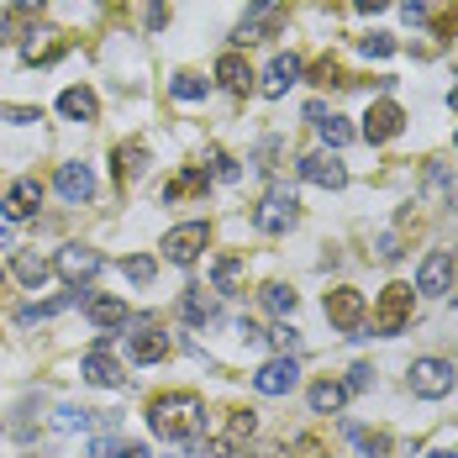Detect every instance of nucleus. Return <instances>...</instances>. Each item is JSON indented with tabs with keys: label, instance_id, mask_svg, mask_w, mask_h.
Returning a JSON list of instances; mask_svg holds the SVG:
<instances>
[{
	"label": "nucleus",
	"instance_id": "47",
	"mask_svg": "<svg viewBox=\"0 0 458 458\" xmlns=\"http://www.w3.org/2000/svg\"><path fill=\"white\" fill-rule=\"evenodd\" d=\"M427 458H458V454H448V448H437V454H427Z\"/></svg>",
	"mask_w": 458,
	"mask_h": 458
},
{
	"label": "nucleus",
	"instance_id": "4",
	"mask_svg": "<svg viewBox=\"0 0 458 458\" xmlns=\"http://www.w3.org/2000/svg\"><path fill=\"white\" fill-rule=\"evenodd\" d=\"M253 411H242V406H227V411L216 416V427H211V448L222 458H242V448H248V437H253Z\"/></svg>",
	"mask_w": 458,
	"mask_h": 458
},
{
	"label": "nucleus",
	"instance_id": "3",
	"mask_svg": "<svg viewBox=\"0 0 458 458\" xmlns=\"http://www.w3.org/2000/svg\"><path fill=\"white\" fill-rule=\"evenodd\" d=\"M295 216H301V200H295V190H290V184H275V190L259 200V211H253V227L269 232V237H279V232L295 227Z\"/></svg>",
	"mask_w": 458,
	"mask_h": 458
},
{
	"label": "nucleus",
	"instance_id": "17",
	"mask_svg": "<svg viewBox=\"0 0 458 458\" xmlns=\"http://www.w3.org/2000/svg\"><path fill=\"white\" fill-rule=\"evenodd\" d=\"M58 195L69 200V206H80V200H90L95 195V174H90V164H58Z\"/></svg>",
	"mask_w": 458,
	"mask_h": 458
},
{
	"label": "nucleus",
	"instance_id": "39",
	"mask_svg": "<svg viewBox=\"0 0 458 458\" xmlns=\"http://www.w3.org/2000/svg\"><path fill=\"white\" fill-rule=\"evenodd\" d=\"M211 174H216V180H237L242 169L232 164V158H227V153H222V148H211Z\"/></svg>",
	"mask_w": 458,
	"mask_h": 458
},
{
	"label": "nucleus",
	"instance_id": "13",
	"mask_svg": "<svg viewBox=\"0 0 458 458\" xmlns=\"http://www.w3.org/2000/svg\"><path fill=\"white\" fill-rule=\"evenodd\" d=\"M301 180H311L317 190H343L348 184V169L337 164V153H306L301 158Z\"/></svg>",
	"mask_w": 458,
	"mask_h": 458
},
{
	"label": "nucleus",
	"instance_id": "45",
	"mask_svg": "<svg viewBox=\"0 0 458 458\" xmlns=\"http://www.w3.org/2000/svg\"><path fill=\"white\" fill-rule=\"evenodd\" d=\"M11 5H16V11H43L47 0H11Z\"/></svg>",
	"mask_w": 458,
	"mask_h": 458
},
{
	"label": "nucleus",
	"instance_id": "11",
	"mask_svg": "<svg viewBox=\"0 0 458 458\" xmlns=\"http://www.w3.org/2000/svg\"><path fill=\"white\" fill-rule=\"evenodd\" d=\"M448 284H454V253L432 248V253L421 259V269H416V290H421V295H448Z\"/></svg>",
	"mask_w": 458,
	"mask_h": 458
},
{
	"label": "nucleus",
	"instance_id": "10",
	"mask_svg": "<svg viewBox=\"0 0 458 458\" xmlns=\"http://www.w3.org/2000/svg\"><path fill=\"white\" fill-rule=\"evenodd\" d=\"M127 353H132L138 364H158V359H169V332H164L153 317H142L138 332L127 337Z\"/></svg>",
	"mask_w": 458,
	"mask_h": 458
},
{
	"label": "nucleus",
	"instance_id": "14",
	"mask_svg": "<svg viewBox=\"0 0 458 458\" xmlns=\"http://www.w3.org/2000/svg\"><path fill=\"white\" fill-rule=\"evenodd\" d=\"M38 206H43L38 174H27V180H16L5 190V222H27V216H38Z\"/></svg>",
	"mask_w": 458,
	"mask_h": 458
},
{
	"label": "nucleus",
	"instance_id": "49",
	"mask_svg": "<svg viewBox=\"0 0 458 458\" xmlns=\"http://www.w3.org/2000/svg\"><path fill=\"white\" fill-rule=\"evenodd\" d=\"M0 279H5V269H0Z\"/></svg>",
	"mask_w": 458,
	"mask_h": 458
},
{
	"label": "nucleus",
	"instance_id": "28",
	"mask_svg": "<svg viewBox=\"0 0 458 458\" xmlns=\"http://www.w3.org/2000/svg\"><path fill=\"white\" fill-rule=\"evenodd\" d=\"M206 190V169H190V174H180L174 184H164V200H190V195H200Z\"/></svg>",
	"mask_w": 458,
	"mask_h": 458
},
{
	"label": "nucleus",
	"instance_id": "24",
	"mask_svg": "<svg viewBox=\"0 0 458 458\" xmlns=\"http://www.w3.org/2000/svg\"><path fill=\"white\" fill-rule=\"evenodd\" d=\"M216 80H222V85H227V90H248V85H253V69H248V58H242V53H222V58H216Z\"/></svg>",
	"mask_w": 458,
	"mask_h": 458
},
{
	"label": "nucleus",
	"instance_id": "2",
	"mask_svg": "<svg viewBox=\"0 0 458 458\" xmlns=\"http://www.w3.org/2000/svg\"><path fill=\"white\" fill-rule=\"evenodd\" d=\"M411 306H416V284H385L379 290V306H374V332L379 337H395L406 321H411Z\"/></svg>",
	"mask_w": 458,
	"mask_h": 458
},
{
	"label": "nucleus",
	"instance_id": "33",
	"mask_svg": "<svg viewBox=\"0 0 458 458\" xmlns=\"http://www.w3.org/2000/svg\"><path fill=\"white\" fill-rule=\"evenodd\" d=\"M454 32H458V0H448V5H443V11L432 16V43L443 47L448 38H454Z\"/></svg>",
	"mask_w": 458,
	"mask_h": 458
},
{
	"label": "nucleus",
	"instance_id": "22",
	"mask_svg": "<svg viewBox=\"0 0 458 458\" xmlns=\"http://www.w3.org/2000/svg\"><path fill=\"white\" fill-rule=\"evenodd\" d=\"M148 169V148L142 142H122L116 153H111V174H116V184H132Z\"/></svg>",
	"mask_w": 458,
	"mask_h": 458
},
{
	"label": "nucleus",
	"instance_id": "8",
	"mask_svg": "<svg viewBox=\"0 0 458 458\" xmlns=\"http://www.w3.org/2000/svg\"><path fill=\"white\" fill-rule=\"evenodd\" d=\"M206 242H211V227H206V222H184V227H174L164 237V259H169V264H195Z\"/></svg>",
	"mask_w": 458,
	"mask_h": 458
},
{
	"label": "nucleus",
	"instance_id": "25",
	"mask_svg": "<svg viewBox=\"0 0 458 458\" xmlns=\"http://www.w3.org/2000/svg\"><path fill=\"white\" fill-rule=\"evenodd\" d=\"M16 279H21L27 290H43V279H47V259L38 253V248H21V253H16Z\"/></svg>",
	"mask_w": 458,
	"mask_h": 458
},
{
	"label": "nucleus",
	"instance_id": "29",
	"mask_svg": "<svg viewBox=\"0 0 458 458\" xmlns=\"http://www.w3.org/2000/svg\"><path fill=\"white\" fill-rule=\"evenodd\" d=\"M85 311H90L95 327H122L127 321V306L122 301H85Z\"/></svg>",
	"mask_w": 458,
	"mask_h": 458
},
{
	"label": "nucleus",
	"instance_id": "43",
	"mask_svg": "<svg viewBox=\"0 0 458 458\" xmlns=\"http://www.w3.org/2000/svg\"><path fill=\"white\" fill-rule=\"evenodd\" d=\"M401 11H406V21H427V0H401Z\"/></svg>",
	"mask_w": 458,
	"mask_h": 458
},
{
	"label": "nucleus",
	"instance_id": "40",
	"mask_svg": "<svg viewBox=\"0 0 458 458\" xmlns=\"http://www.w3.org/2000/svg\"><path fill=\"white\" fill-rule=\"evenodd\" d=\"M0 116L5 122H43V111H32V106H0Z\"/></svg>",
	"mask_w": 458,
	"mask_h": 458
},
{
	"label": "nucleus",
	"instance_id": "6",
	"mask_svg": "<svg viewBox=\"0 0 458 458\" xmlns=\"http://www.w3.org/2000/svg\"><path fill=\"white\" fill-rule=\"evenodd\" d=\"M53 269H58V279L64 284H90L95 275H100V253L95 248H85V242H69V248H58V259H53Z\"/></svg>",
	"mask_w": 458,
	"mask_h": 458
},
{
	"label": "nucleus",
	"instance_id": "31",
	"mask_svg": "<svg viewBox=\"0 0 458 458\" xmlns=\"http://www.w3.org/2000/svg\"><path fill=\"white\" fill-rule=\"evenodd\" d=\"M311 80H317V85H337V90H343V85H353V80L343 74L337 53H327V58H317V64H311Z\"/></svg>",
	"mask_w": 458,
	"mask_h": 458
},
{
	"label": "nucleus",
	"instance_id": "27",
	"mask_svg": "<svg viewBox=\"0 0 458 458\" xmlns=\"http://www.w3.org/2000/svg\"><path fill=\"white\" fill-rule=\"evenodd\" d=\"M74 301H80V295H58V301H38V306H21V311H16V321H21V327H32V321H47V317H58L64 306H74Z\"/></svg>",
	"mask_w": 458,
	"mask_h": 458
},
{
	"label": "nucleus",
	"instance_id": "41",
	"mask_svg": "<svg viewBox=\"0 0 458 458\" xmlns=\"http://www.w3.org/2000/svg\"><path fill=\"white\" fill-rule=\"evenodd\" d=\"M369 385H374V369H369V364L348 369V390H369Z\"/></svg>",
	"mask_w": 458,
	"mask_h": 458
},
{
	"label": "nucleus",
	"instance_id": "12",
	"mask_svg": "<svg viewBox=\"0 0 458 458\" xmlns=\"http://www.w3.org/2000/svg\"><path fill=\"white\" fill-rule=\"evenodd\" d=\"M401 127H406V111L395 106V100H379V106H369V116H364V138L379 148V142H390V138H401Z\"/></svg>",
	"mask_w": 458,
	"mask_h": 458
},
{
	"label": "nucleus",
	"instance_id": "9",
	"mask_svg": "<svg viewBox=\"0 0 458 458\" xmlns=\"http://www.w3.org/2000/svg\"><path fill=\"white\" fill-rule=\"evenodd\" d=\"M295 379H301L295 353H279V359H269V364L253 374V390H259V395H290V390H295Z\"/></svg>",
	"mask_w": 458,
	"mask_h": 458
},
{
	"label": "nucleus",
	"instance_id": "19",
	"mask_svg": "<svg viewBox=\"0 0 458 458\" xmlns=\"http://www.w3.org/2000/svg\"><path fill=\"white\" fill-rule=\"evenodd\" d=\"M64 47H69L64 43V32H53V27H32V32L21 38V58H27V64H53Z\"/></svg>",
	"mask_w": 458,
	"mask_h": 458
},
{
	"label": "nucleus",
	"instance_id": "1",
	"mask_svg": "<svg viewBox=\"0 0 458 458\" xmlns=\"http://www.w3.org/2000/svg\"><path fill=\"white\" fill-rule=\"evenodd\" d=\"M148 427H153L158 437H169V443H190V437L206 427V401H200L195 390H169V395H158V401L148 406Z\"/></svg>",
	"mask_w": 458,
	"mask_h": 458
},
{
	"label": "nucleus",
	"instance_id": "48",
	"mask_svg": "<svg viewBox=\"0 0 458 458\" xmlns=\"http://www.w3.org/2000/svg\"><path fill=\"white\" fill-rule=\"evenodd\" d=\"M0 43H5V16H0Z\"/></svg>",
	"mask_w": 458,
	"mask_h": 458
},
{
	"label": "nucleus",
	"instance_id": "46",
	"mask_svg": "<svg viewBox=\"0 0 458 458\" xmlns=\"http://www.w3.org/2000/svg\"><path fill=\"white\" fill-rule=\"evenodd\" d=\"M353 5H359V11H385L390 0H353Z\"/></svg>",
	"mask_w": 458,
	"mask_h": 458
},
{
	"label": "nucleus",
	"instance_id": "23",
	"mask_svg": "<svg viewBox=\"0 0 458 458\" xmlns=\"http://www.w3.org/2000/svg\"><path fill=\"white\" fill-rule=\"evenodd\" d=\"M348 395H353V390H348L343 379H317V385H311V411L317 416H337L343 406H348Z\"/></svg>",
	"mask_w": 458,
	"mask_h": 458
},
{
	"label": "nucleus",
	"instance_id": "34",
	"mask_svg": "<svg viewBox=\"0 0 458 458\" xmlns=\"http://www.w3.org/2000/svg\"><path fill=\"white\" fill-rule=\"evenodd\" d=\"M264 306L279 311V317H290V311H295V290H290V284H264Z\"/></svg>",
	"mask_w": 458,
	"mask_h": 458
},
{
	"label": "nucleus",
	"instance_id": "35",
	"mask_svg": "<svg viewBox=\"0 0 458 458\" xmlns=\"http://www.w3.org/2000/svg\"><path fill=\"white\" fill-rule=\"evenodd\" d=\"M153 269H158V264H153L148 253H132V259L122 264V275L132 279V284H148V279H153Z\"/></svg>",
	"mask_w": 458,
	"mask_h": 458
},
{
	"label": "nucleus",
	"instance_id": "44",
	"mask_svg": "<svg viewBox=\"0 0 458 458\" xmlns=\"http://www.w3.org/2000/svg\"><path fill=\"white\" fill-rule=\"evenodd\" d=\"M122 458H148V448L142 443H122Z\"/></svg>",
	"mask_w": 458,
	"mask_h": 458
},
{
	"label": "nucleus",
	"instance_id": "32",
	"mask_svg": "<svg viewBox=\"0 0 458 458\" xmlns=\"http://www.w3.org/2000/svg\"><path fill=\"white\" fill-rule=\"evenodd\" d=\"M169 90H174V100H206L211 80H200V74H174V80H169Z\"/></svg>",
	"mask_w": 458,
	"mask_h": 458
},
{
	"label": "nucleus",
	"instance_id": "38",
	"mask_svg": "<svg viewBox=\"0 0 458 458\" xmlns=\"http://www.w3.org/2000/svg\"><path fill=\"white\" fill-rule=\"evenodd\" d=\"M374 259H379V264H395V259H401V237H395V232H385V237L374 242Z\"/></svg>",
	"mask_w": 458,
	"mask_h": 458
},
{
	"label": "nucleus",
	"instance_id": "18",
	"mask_svg": "<svg viewBox=\"0 0 458 458\" xmlns=\"http://www.w3.org/2000/svg\"><path fill=\"white\" fill-rule=\"evenodd\" d=\"M80 374L90 379V385H106V390H116L127 374H122V364L111 359V348H90L85 359H80Z\"/></svg>",
	"mask_w": 458,
	"mask_h": 458
},
{
	"label": "nucleus",
	"instance_id": "21",
	"mask_svg": "<svg viewBox=\"0 0 458 458\" xmlns=\"http://www.w3.org/2000/svg\"><path fill=\"white\" fill-rule=\"evenodd\" d=\"M58 111H64L69 122H95V116H100V100H95L90 85H69V90L58 95Z\"/></svg>",
	"mask_w": 458,
	"mask_h": 458
},
{
	"label": "nucleus",
	"instance_id": "37",
	"mask_svg": "<svg viewBox=\"0 0 458 458\" xmlns=\"http://www.w3.org/2000/svg\"><path fill=\"white\" fill-rule=\"evenodd\" d=\"M269 343H275L279 353H295V348H301V332H295L290 321H279L275 332H269Z\"/></svg>",
	"mask_w": 458,
	"mask_h": 458
},
{
	"label": "nucleus",
	"instance_id": "7",
	"mask_svg": "<svg viewBox=\"0 0 458 458\" xmlns=\"http://www.w3.org/2000/svg\"><path fill=\"white\" fill-rule=\"evenodd\" d=\"M364 317H369V306H364V295L359 290H327V321L337 327V332H353L359 337V327H364Z\"/></svg>",
	"mask_w": 458,
	"mask_h": 458
},
{
	"label": "nucleus",
	"instance_id": "30",
	"mask_svg": "<svg viewBox=\"0 0 458 458\" xmlns=\"http://www.w3.org/2000/svg\"><path fill=\"white\" fill-rule=\"evenodd\" d=\"M95 416H100V411H85V406H58L53 427H58V432H85V427H95Z\"/></svg>",
	"mask_w": 458,
	"mask_h": 458
},
{
	"label": "nucleus",
	"instance_id": "20",
	"mask_svg": "<svg viewBox=\"0 0 458 458\" xmlns=\"http://www.w3.org/2000/svg\"><path fill=\"white\" fill-rule=\"evenodd\" d=\"M242 279H248V259H237V253H222V259L211 264V290H216V295H237Z\"/></svg>",
	"mask_w": 458,
	"mask_h": 458
},
{
	"label": "nucleus",
	"instance_id": "42",
	"mask_svg": "<svg viewBox=\"0 0 458 458\" xmlns=\"http://www.w3.org/2000/svg\"><path fill=\"white\" fill-rule=\"evenodd\" d=\"M295 458H327V443L321 437H301L295 443Z\"/></svg>",
	"mask_w": 458,
	"mask_h": 458
},
{
	"label": "nucleus",
	"instance_id": "36",
	"mask_svg": "<svg viewBox=\"0 0 458 458\" xmlns=\"http://www.w3.org/2000/svg\"><path fill=\"white\" fill-rule=\"evenodd\" d=\"M359 47H364L369 58H390L395 53V38L390 32H369V38H359Z\"/></svg>",
	"mask_w": 458,
	"mask_h": 458
},
{
	"label": "nucleus",
	"instance_id": "16",
	"mask_svg": "<svg viewBox=\"0 0 458 458\" xmlns=\"http://www.w3.org/2000/svg\"><path fill=\"white\" fill-rule=\"evenodd\" d=\"M306 122H317L321 142H327V148H332V153H337V148H348V142H353V127H348V122H343V116H337V111H327V106H321V100H311V106H306Z\"/></svg>",
	"mask_w": 458,
	"mask_h": 458
},
{
	"label": "nucleus",
	"instance_id": "5",
	"mask_svg": "<svg viewBox=\"0 0 458 458\" xmlns=\"http://www.w3.org/2000/svg\"><path fill=\"white\" fill-rule=\"evenodd\" d=\"M454 379H458V369L448 359H416L411 364V390L421 401H443L454 390Z\"/></svg>",
	"mask_w": 458,
	"mask_h": 458
},
{
	"label": "nucleus",
	"instance_id": "26",
	"mask_svg": "<svg viewBox=\"0 0 458 458\" xmlns=\"http://www.w3.org/2000/svg\"><path fill=\"white\" fill-rule=\"evenodd\" d=\"M184 317L190 321H216V295L206 284H190L184 290Z\"/></svg>",
	"mask_w": 458,
	"mask_h": 458
},
{
	"label": "nucleus",
	"instance_id": "15",
	"mask_svg": "<svg viewBox=\"0 0 458 458\" xmlns=\"http://www.w3.org/2000/svg\"><path fill=\"white\" fill-rule=\"evenodd\" d=\"M301 74H306V64H301L295 53H279L275 64L264 69V80H259V90L269 95V100H279V95H284L290 85H295V80H301Z\"/></svg>",
	"mask_w": 458,
	"mask_h": 458
}]
</instances>
